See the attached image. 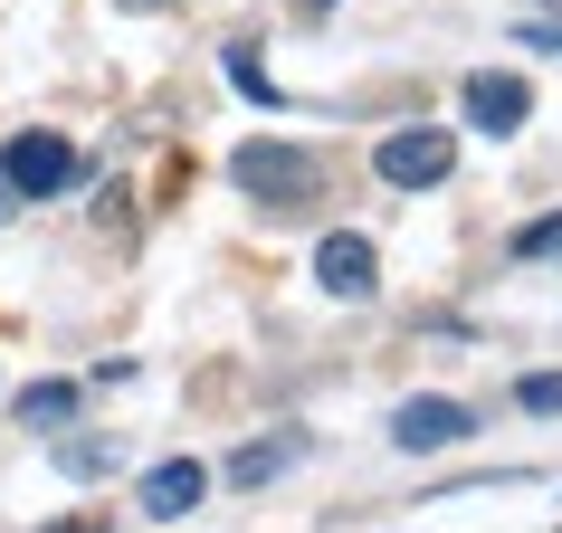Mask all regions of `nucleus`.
Returning a JSON list of instances; mask_svg holds the SVG:
<instances>
[{"instance_id":"obj_1","label":"nucleus","mask_w":562,"mask_h":533,"mask_svg":"<svg viewBox=\"0 0 562 533\" xmlns=\"http://www.w3.org/2000/svg\"><path fill=\"white\" fill-rule=\"evenodd\" d=\"M229 181H238L258 209H305V201H325V162H315L305 144H277V134L238 144V152H229Z\"/></svg>"},{"instance_id":"obj_2","label":"nucleus","mask_w":562,"mask_h":533,"mask_svg":"<svg viewBox=\"0 0 562 533\" xmlns=\"http://www.w3.org/2000/svg\"><path fill=\"white\" fill-rule=\"evenodd\" d=\"M0 181H10V201H58V191H77V181H87V162H77V144H67V134H10Z\"/></svg>"},{"instance_id":"obj_3","label":"nucleus","mask_w":562,"mask_h":533,"mask_svg":"<svg viewBox=\"0 0 562 533\" xmlns=\"http://www.w3.org/2000/svg\"><path fill=\"white\" fill-rule=\"evenodd\" d=\"M372 172H382L391 191H439V181L458 172V134H448V124H401V134H382Z\"/></svg>"},{"instance_id":"obj_4","label":"nucleus","mask_w":562,"mask_h":533,"mask_svg":"<svg viewBox=\"0 0 562 533\" xmlns=\"http://www.w3.org/2000/svg\"><path fill=\"white\" fill-rule=\"evenodd\" d=\"M476 429L468 400H439V390H419V400H401L391 410V447H411V457H439V447H458Z\"/></svg>"},{"instance_id":"obj_5","label":"nucleus","mask_w":562,"mask_h":533,"mask_svg":"<svg viewBox=\"0 0 562 533\" xmlns=\"http://www.w3.org/2000/svg\"><path fill=\"white\" fill-rule=\"evenodd\" d=\"M458 105H468V124H476V134H496V144H505V134H525L533 87H525V77H505V67H476L468 87H458Z\"/></svg>"},{"instance_id":"obj_6","label":"nucleus","mask_w":562,"mask_h":533,"mask_svg":"<svg viewBox=\"0 0 562 533\" xmlns=\"http://www.w3.org/2000/svg\"><path fill=\"white\" fill-rule=\"evenodd\" d=\"M315 286H325V296H344V305H362L372 286H382V258H372V238H362V229H334L325 248H315Z\"/></svg>"},{"instance_id":"obj_7","label":"nucleus","mask_w":562,"mask_h":533,"mask_svg":"<svg viewBox=\"0 0 562 533\" xmlns=\"http://www.w3.org/2000/svg\"><path fill=\"white\" fill-rule=\"evenodd\" d=\"M201 496H210V467H201V457H162V467L134 486V504H144L153 524H181V514H191Z\"/></svg>"},{"instance_id":"obj_8","label":"nucleus","mask_w":562,"mask_h":533,"mask_svg":"<svg viewBox=\"0 0 562 533\" xmlns=\"http://www.w3.org/2000/svg\"><path fill=\"white\" fill-rule=\"evenodd\" d=\"M296 457H305V439H296V429H286V439H248V447L229 457V486H267V476H286Z\"/></svg>"},{"instance_id":"obj_9","label":"nucleus","mask_w":562,"mask_h":533,"mask_svg":"<svg viewBox=\"0 0 562 533\" xmlns=\"http://www.w3.org/2000/svg\"><path fill=\"white\" fill-rule=\"evenodd\" d=\"M10 419H20V429H58V419H77V382H30L20 400H10Z\"/></svg>"},{"instance_id":"obj_10","label":"nucleus","mask_w":562,"mask_h":533,"mask_svg":"<svg viewBox=\"0 0 562 533\" xmlns=\"http://www.w3.org/2000/svg\"><path fill=\"white\" fill-rule=\"evenodd\" d=\"M505 248H515V258H562V209H543V219H525V229H515V238H505Z\"/></svg>"},{"instance_id":"obj_11","label":"nucleus","mask_w":562,"mask_h":533,"mask_svg":"<svg viewBox=\"0 0 562 533\" xmlns=\"http://www.w3.org/2000/svg\"><path fill=\"white\" fill-rule=\"evenodd\" d=\"M58 467L67 476H105L115 467V439H58Z\"/></svg>"},{"instance_id":"obj_12","label":"nucleus","mask_w":562,"mask_h":533,"mask_svg":"<svg viewBox=\"0 0 562 533\" xmlns=\"http://www.w3.org/2000/svg\"><path fill=\"white\" fill-rule=\"evenodd\" d=\"M515 410H533V419H562V372H525V382H515Z\"/></svg>"},{"instance_id":"obj_13","label":"nucleus","mask_w":562,"mask_h":533,"mask_svg":"<svg viewBox=\"0 0 562 533\" xmlns=\"http://www.w3.org/2000/svg\"><path fill=\"white\" fill-rule=\"evenodd\" d=\"M220 67H229V87H238V95H258V105H277V77H267V67L248 58V48H229Z\"/></svg>"},{"instance_id":"obj_14","label":"nucleus","mask_w":562,"mask_h":533,"mask_svg":"<svg viewBox=\"0 0 562 533\" xmlns=\"http://www.w3.org/2000/svg\"><path fill=\"white\" fill-rule=\"evenodd\" d=\"M515 38H525V48H543V58H562V20H525Z\"/></svg>"},{"instance_id":"obj_15","label":"nucleus","mask_w":562,"mask_h":533,"mask_svg":"<svg viewBox=\"0 0 562 533\" xmlns=\"http://www.w3.org/2000/svg\"><path fill=\"white\" fill-rule=\"evenodd\" d=\"M48 533H105V514H58Z\"/></svg>"},{"instance_id":"obj_16","label":"nucleus","mask_w":562,"mask_h":533,"mask_svg":"<svg viewBox=\"0 0 562 533\" xmlns=\"http://www.w3.org/2000/svg\"><path fill=\"white\" fill-rule=\"evenodd\" d=\"M0 209H10V181H0Z\"/></svg>"},{"instance_id":"obj_17","label":"nucleus","mask_w":562,"mask_h":533,"mask_svg":"<svg viewBox=\"0 0 562 533\" xmlns=\"http://www.w3.org/2000/svg\"><path fill=\"white\" fill-rule=\"evenodd\" d=\"M134 10H162V0H134Z\"/></svg>"},{"instance_id":"obj_18","label":"nucleus","mask_w":562,"mask_h":533,"mask_svg":"<svg viewBox=\"0 0 562 533\" xmlns=\"http://www.w3.org/2000/svg\"><path fill=\"white\" fill-rule=\"evenodd\" d=\"M553 533H562V524H553Z\"/></svg>"}]
</instances>
